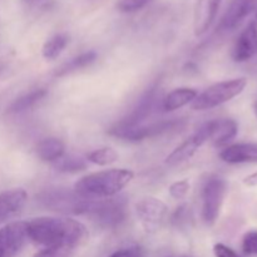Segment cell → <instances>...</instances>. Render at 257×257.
<instances>
[{
    "label": "cell",
    "mask_w": 257,
    "mask_h": 257,
    "mask_svg": "<svg viewBox=\"0 0 257 257\" xmlns=\"http://www.w3.org/2000/svg\"><path fill=\"white\" fill-rule=\"evenodd\" d=\"M241 247L246 256L257 257V230H251L245 233Z\"/></svg>",
    "instance_id": "obj_25"
},
{
    "label": "cell",
    "mask_w": 257,
    "mask_h": 257,
    "mask_svg": "<svg viewBox=\"0 0 257 257\" xmlns=\"http://www.w3.org/2000/svg\"><path fill=\"white\" fill-rule=\"evenodd\" d=\"M87 160L75 155H64L59 160L53 162L54 170L63 173L80 172V171H84L87 168Z\"/></svg>",
    "instance_id": "obj_21"
},
{
    "label": "cell",
    "mask_w": 257,
    "mask_h": 257,
    "mask_svg": "<svg viewBox=\"0 0 257 257\" xmlns=\"http://www.w3.org/2000/svg\"><path fill=\"white\" fill-rule=\"evenodd\" d=\"M222 0H196L193 10V32L195 35L205 34L217 17Z\"/></svg>",
    "instance_id": "obj_13"
},
{
    "label": "cell",
    "mask_w": 257,
    "mask_h": 257,
    "mask_svg": "<svg viewBox=\"0 0 257 257\" xmlns=\"http://www.w3.org/2000/svg\"><path fill=\"white\" fill-rule=\"evenodd\" d=\"M69 43V37L65 33H58L50 37L47 42L44 43L42 48L43 57L47 60H54L55 58L62 54L63 50Z\"/></svg>",
    "instance_id": "obj_20"
},
{
    "label": "cell",
    "mask_w": 257,
    "mask_h": 257,
    "mask_svg": "<svg viewBox=\"0 0 257 257\" xmlns=\"http://www.w3.org/2000/svg\"><path fill=\"white\" fill-rule=\"evenodd\" d=\"M152 0H118L117 9L122 13H136L147 7Z\"/></svg>",
    "instance_id": "obj_27"
},
{
    "label": "cell",
    "mask_w": 257,
    "mask_h": 257,
    "mask_svg": "<svg viewBox=\"0 0 257 257\" xmlns=\"http://www.w3.org/2000/svg\"><path fill=\"white\" fill-rule=\"evenodd\" d=\"M220 158L230 165L257 163V143H236L226 146L220 152Z\"/></svg>",
    "instance_id": "obj_17"
},
{
    "label": "cell",
    "mask_w": 257,
    "mask_h": 257,
    "mask_svg": "<svg viewBox=\"0 0 257 257\" xmlns=\"http://www.w3.org/2000/svg\"><path fill=\"white\" fill-rule=\"evenodd\" d=\"M87 160L97 166H109L118 160V153L110 147L99 148L90 152Z\"/></svg>",
    "instance_id": "obj_24"
},
{
    "label": "cell",
    "mask_w": 257,
    "mask_h": 257,
    "mask_svg": "<svg viewBox=\"0 0 257 257\" xmlns=\"http://www.w3.org/2000/svg\"><path fill=\"white\" fill-rule=\"evenodd\" d=\"M40 202L49 210L55 212L72 213V215H85L89 211L92 198H85L78 195L75 191L55 190L44 192L39 196Z\"/></svg>",
    "instance_id": "obj_6"
},
{
    "label": "cell",
    "mask_w": 257,
    "mask_h": 257,
    "mask_svg": "<svg viewBox=\"0 0 257 257\" xmlns=\"http://www.w3.org/2000/svg\"><path fill=\"white\" fill-rule=\"evenodd\" d=\"M45 0H24V3L27 5H29V7H38V5L43 4Z\"/></svg>",
    "instance_id": "obj_32"
},
{
    "label": "cell",
    "mask_w": 257,
    "mask_h": 257,
    "mask_svg": "<svg viewBox=\"0 0 257 257\" xmlns=\"http://www.w3.org/2000/svg\"><path fill=\"white\" fill-rule=\"evenodd\" d=\"M109 257H145V252L140 246H131V247L115 251Z\"/></svg>",
    "instance_id": "obj_29"
},
{
    "label": "cell",
    "mask_w": 257,
    "mask_h": 257,
    "mask_svg": "<svg viewBox=\"0 0 257 257\" xmlns=\"http://www.w3.org/2000/svg\"><path fill=\"white\" fill-rule=\"evenodd\" d=\"M247 85L246 78L223 80L208 87L191 103L193 110H207L220 107L240 95Z\"/></svg>",
    "instance_id": "obj_3"
},
{
    "label": "cell",
    "mask_w": 257,
    "mask_h": 257,
    "mask_svg": "<svg viewBox=\"0 0 257 257\" xmlns=\"http://www.w3.org/2000/svg\"><path fill=\"white\" fill-rule=\"evenodd\" d=\"M190 181L187 178H183V180L173 182L170 186V188H168V191H170V195L172 198H175V200H183L188 195V192H190Z\"/></svg>",
    "instance_id": "obj_26"
},
{
    "label": "cell",
    "mask_w": 257,
    "mask_h": 257,
    "mask_svg": "<svg viewBox=\"0 0 257 257\" xmlns=\"http://www.w3.org/2000/svg\"><path fill=\"white\" fill-rule=\"evenodd\" d=\"M73 250L74 248L70 247H45L35 253L34 257H72Z\"/></svg>",
    "instance_id": "obj_28"
},
{
    "label": "cell",
    "mask_w": 257,
    "mask_h": 257,
    "mask_svg": "<svg viewBox=\"0 0 257 257\" xmlns=\"http://www.w3.org/2000/svg\"><path fill=\"white\" fill-rule=\"evenodd\" d=\"M47 94L48 92L45 89L32 90V92L27 93V94L22 95V97H19L18 99H15V102L10 105V112L12 113L24 112V110L34 107L38 102L44 99Z\"/></svg>",
    "instance_id": "obj_23"
},
{
    "label": "cell",
    "mask_w": 257,
    "mask_h": 257,
    "mask_svg": "<svg viewBox=\"0 0 257 257\" xmlns=\"http://www.w3.org/2000/svg\"><path fill=\"white\" fill-rule=\"evenodd\" d=\"M197 95L198 92L193 89V88H176V89H173L172 92H170L163 98L162 108L166 112H173V110H177L192 103Z\"/></svg>",
    "instance_id": "obj_18"
},
{
    "label": "cell",
    "mask_w": 257,
    "mask_h": 257,
    "mask_svg": "<svg viewBox=\"0 0 257 257\" xmlns=\"http://www.w3.org/2000/svg\"><path fill=\"white\" fill-rule=\"evenodd\" d=\"M27 222L15 221L0 228V257H15L27 241Z\"/></svg>",
    "instance_id": "obj_9"
},
{
    "label": "cell",
    "mask_w": 257,
    "mask_h": 257,
    "mask_svg": "<svg viewBox=\"0 0 257 257\" xmlns=\"http://www.w3.org/2000/svg\"><path fill=\"white\" fill-rule=\"evenodd\" d=\"M35 153L44 162H55L65 155V145L59 138H45L35 147Z\"/></svg>",
    "instance_id": "obj_19"
},
{
    "label": "cell",
    "mask_w": 257,
    "mask_h": 257,
    "mask_svg": "<svg viewBox=\"0 0 257 257\" xmlns=\"http://www.w3.org/2000/svg\"><path fill=\"white\" fill-rule=\"evenodd\" d=\"M257 54V22H251L238 35L232 48V59L235 62H247Z\"/></svg>",
    "instance_id": "obj_12"
},
{
    "label": "cell",
    "mask_w": 257,
    "mask_h": 257,
    "mask_svg": "<svg viewBox=\"0 0 257 257\" xmlns=\"http://www.w3.org/2000/svg\"><path fill=\"white\" fill-rule=\"evenodd\" d=\"M135 178L133 171L127 168H112L90 173L78 180L74 191L82 197L92 200L114 197Z\"/></svg>",
    "instance_id": "obj_2"
},
{
    "label": "cell",
    "mask_w": 257,
    "mask_h": 257,
    "mask_svg": "<svg viewBox=\"0 0 257 257\" xmlns=\"http://www.w3.org/2000/svg\"><path fill=\"white\" fill-rule=\"evenodd\" d=\"M157 103V88H152L150 92L146 93L140 102L137 103L135 109L130 113L125 118H123L117 127H133V125L142 124L143 120L151 115Z\"/></svg>",
    "instance_id": "obj_15"
},
{
    "label": "cell",
    "mask_w": 257,
    "mask_h": 257,
    "mask_svg": "<svg viewBox=\"0 0 257 257\" xmlns=\"http://www.w3.org/2000/svg\"><path fill=\"white\" fill-rule=\"evenodd\" d=\"M27 236L44 247L75 248L88 237L82 222L68 217H37L27 222Z\"/></svg>",
    "instance_id": "obj_1"
},
{
    "label": "cell",
    "mask_w": 257,
    "mask_h": 257,
    "mask_svg": "<svg viewBox=\"0 0 257 257\" xmlns=\"http://www.w3.org/2000/svg\"><path fill=\"white\" fill-rule=\"evenodd\" d=\"M213 253H215L216 257H242L231 247L223 245V243H216L213 246Z\"/></svg>",
    "instance_id": "obj_30"
},
{
    "label": "cell",
    "mask_w": 257,
    "mask_h": 257,
    "mask_svg": "<svg viewBox=\"0 0 257 257\" xmlns=\"http://www.w3.org/2000/svg\"><path fill=\"white\" fill-rule=\"evenodd\" d=\"M242 182L246 187H257V172L246 176Z\"/></svg>",
    "instance_id": "obj_31"
},
{
    "label": "cell",
    "mask_w": 257,
    "mask_h": 257,
    "mask_svg": "<svg viewBox=\"0 0 257 257\" xmlns=\"http://www.w3.org/2000/svg\"><path fill=\"white\" fill-rule=\"evenodd\" d=\"M28 195L23 188H13L0 193V225L22 212Z\"/></svg>",
    "instance_id": "obj_14"
},
{
    "label": "cell",
    "mask_w": 257,
    "mask_h": 257,
    "mask_svg": "<svg viewBox=\"0 0 257 257\" xmlns=\"http://www.w3.org/2000/svg\"><path fill=\"white\" fill-rule=\"evenodd\" d=\"M136 212L146 232L155 233L165 225L167 220L168 207L160 198L147 196L138 201L136 205Z\"/></svg>",
    "instance_id": "obj_7"
},
{
    "label": "cell",
    "mask_w": 257,
    "mask_h": 257,
    "mask_svg": "<svg viewBox=\"0 0 257 257\" xmlns=\"http://www.w3.org/2000/svg\"><path fill=\"white\" fill-rule=\"evenodd\" d=\"M253 112H255V115H256V118H257V100L255 103H253Z\"/></svg>",
    "instance_id": "obj_33"
},
{
    "label": "cell",
    "mask_w": 257,
    "mask_h": 257,
    "mask_svg": "<svg viewBox=\"0 0 257 257\" xmlns=\"http://www.w3.org/2000/svg\"><path fill=\"white\" fill-rule=\"evenodd\" d=\"M87 216L102 227H119L127 218V201L124 197L93 200Z\"/></svg>",
    "instance_id": "obj_4"
},
{
    "label": "cell",
    "mask_w": 257,
    "mask_h": 257,
    "mask_svg": "<svg viewBox=\"0 0 257 257\" xmlns=\"http://www.w3.org/2000/svg\"><path fill=\"white\" fill-rule=\"evenodd\" d=\"M257 8V0H231L230 5L226 9L221 19L218 30L220 32H231L240 27L243 20L253 13Z\"/></svg>",
    "instance_id": "obj_11"
},
{
    "label": "cell",
    "mask_w": 257,
    "mask_h": 257,
    "mask_svg": "<svg viewBox=\"0 0 257 257\" xmlns=\"http://www.w3.org/2000/svg\"><path fill=\"white\" fill-rule=\"evenodd\" d=\"M226 195V181L218 176L211 175L202 182L201 200H202V220L206 225L212 226L220 216L223 198Z\"/></svg>",
    "instance_id": "obj_5"
},
{
    "label": "cell",
    "mask_w": 257,
    "mask_h": 257,
    "mask_svg": "<svg viewBox=\"0 0 257 257\" xmlns=\"http://www.w3.org/2000/svg\"><path fill=\"white\" fill-rule=\"evenodd\" d=\"M95 59H97V53L95 52L83 53V54H80V55H78V57L70 59L69 62L64 63V64H63L62 67L57 70L55 75H57V77H63V75H67V74H69V73L75 72V70L88 67V65L92 64Z\"/></svg>",
    "instance_id": "obj_22"
},
{
    "label": "cell",
    "mask_w": 257,
    "mask_h": 257,
    "mask_svg": "<svg viewBox=\"0 0 257 257\" xmlns=\"http://www.w3.org/2000/svg\"><path fill=\"white\" fill-rule=\"evenodd\" d=\"M256 22H257V13H256Z\"/></svg>",
    "instance_id": "obj_34"
},
{
    "label": "cell",
    "mask_w": 257,
    "mask_h": 257,
    "mask_svg": "<svg viewBox=\"0 0 257 257\" xmlns=\"http://www.w3.org/2000/svg\"><path fill=\"white\" fill-rule=\"evenodd\" d=\"M207 124L208 131H210L208 141L212 142V145L216 146V147L227 146L237 136V123H236V120L230 119V118L210 120V122H207Z\"/></svg>",
    "instance_id": "obj_16"
},
{
    "label": "cell",
    "mask_w": 257,
    "mask_h": 257,
    "mask_svg": "<svg viewBox=\"0 0 257 257\" xmlns=\"http://www.w3.org/2000/svg\"><path fill=\"white\" fill-rule=\"evenodd\" d=\"M208 138H210V131H208V124L205 123L166 157V163L170 166H176L186 162L192 158L206 142H208Z\"/></svg>",
    "instance_id": "obj_10"
},
{
    "label": "cell",
    "mask_w": 257,
    "mask_h": 257,
    "mask_svg": "<svg viewBox=\"0 0 257 257\" xmlns=\"http://www.w3.org/2000/svg\"><path fill=\"white\" fill-rule=\"evenodd\" d=\"M181 123H182L181 120L170 119L151 123V124L133 125V127H117V125H114L109 131V135L125 141L138 142V141H145L147 138L157 137V136L163 135V133L176 130L177 127H180Z\"/></svg>",
    "instance_id": "obj_8"
}]
</instances>
